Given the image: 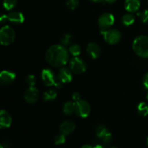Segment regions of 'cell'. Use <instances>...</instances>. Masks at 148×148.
Here are the masks:
<instances>
[{
  "label": "cell",
  "instance_id": "33",
  "mask_svg": "<svg viewBox=\"0 0 148 148\" xmlns=\"http://www.w3.org/2000/svg\"><path fill=\"white\" fill-rule=\"evenodd\" d=\"M81 148H93V147H92L91 145H85L82 146Z\"/></svg>",
  "mask_w": 148,
  "mask_h": 148
},
{
  "label": "cell",
  "instance_id": "17",
  "mask_svg": "<svg viewBox=\"0 0 148 148\" xmlns=\"http://www.w3.org/2000/svg\"><path fill=\"white\" fill-rule=\"evenodd\" d=\"M75 103L68 101L65 103L63 107V112L66 116H71L75 113Z\"/></svg>",
  "mask_w": 148,
  "mask_h": 148
},
{
  "label": "cell",
  "instance_id": "18",
  "mask_svg": "<svg viewBox=\"0 0 148 148\" xmlns=\"http://www.w3.org/2000/svg\"><path fill=\"white\" fill-rule=\"evenodd\" d=\"M56 96L57 92L55 90H49L43 93V99L44 101H52L56 99Z\"/></svg>",
  "mask_w": 148,
  "mask_h": 148
},
{
  "label": "cell",
  "instance_id": "26",
  "mask_svg": "<svg viewBox=\"0 0 148 148\" xmlns=\"http://www.w3.org/2000/svg\"><path fill=\"white\" fill-rule=\"evenodd\" d=\"M64 134H61L59 135L56 136L54 139V143L56 145H60L64 144L65 142H66V137H65Z\"/></svg>",
  "mask_w": 148,
  "mask_h": 148
},
{
  "label": "cell",
  "instance_id": "38",
  "mask_svg": "<svg viewBox=\"0 0 148 148\" xmlns=\"http://www.w3.org/2000/svg\"><path fill=\"white\" fill-rule=\"evenodd\" d=\"M147 145L148 146V137L147 138Z\"/></svg>",
  "mask_w": 148,
  "mask_h": 148
},
{
  "label": "cell",
  "instance_id": "11",
  "mask_svg": "<svg viewBox=\"0 0 148 148\" xmlns=\"http://www.w3.org/2000/svg\"><path fill=\"white\" fill-rule=\"evenodd\" d=\"M16 78V75L12 72L4 70L0 74V82L2 85H9L12 83Z\"/></svg>",
  "mask_w": 148,
  "mask_h": 148
},
{
  "label": "cell",
  "instance_id": "22",
  "mask_svg": "<svg viewBox=\"0 0 148 148\" xmlns=\"http://www.w3.org/2000/svg\"><path fill=\"white\" fill-rule=\"evenodd\" d=\"M69 51L72 56H77L80 54L81 53V48L79 45L73 44L71 45L69 48Z\"/></svg>",
  "mask_w": 148,
  "mask_h": 148
},
{
  "label": "cell",
  "instance_id": "12",
  "mask_svg": "<svg viewBox=\"0 0 148 148\" xmlns=\"http://www.w3.org/2000/svg\"><path fill=\"white\" fill-rule=\"evenodd\" d=\"M87 53L92 59H98L101 53V49L98 43L91 42L87 46Z\"/></svg>",
  "mask_w": 148,
  "mask_h": 148
},
{
  "label": "cell",
  "instance_id": "3",
  "mask_svg": "<svg viewBox=\"0 0 148 148\" xmlns=\"http://www.w3.org/2000/svg\"><path fill=\"white\" fill-rule=\"evenodd\" d=\"M15 38V33L11 26L5 25L0 30V42L3 46H9Z\"/></svg>",
  "mask_w": 148,
  "mask_h": 148
},
{
  "label": "cell",
  "instance_id": "21",
  "mask_svg": "<svg viewBox=\"0 0 148 148\" xmlns=\"http://www.w3.org/2000/svg\"><path fill=\"white\" fill-rule=\"evenodd\" d=\"M107 132H108V131L104 125H99L95 129V134L100 139L102 138Z\"/></svg>",
  "mask_w": 148,
  "mask_h": 148
},
{
  "label": "cell",
  "instance_id": "14",
  "mask_svg": "<svg viewBox=\"0 0 148 148\" xmlns=\"http://www.w3.org/2000/svg\"><path fill=\"white\" fill-rule=\"evenodd\" d=\"M12 116L5 110H1L0 112V127L1 129H7L11 126Z\"/></svg>",
  "mask_w": 148,
  "mask_h": 148
},
{
  "label": "cell",
  "instance_id": "37",
  "mask_svg": "<svg viewBox=\"0 0 148 148\" xmlns=\"http://www.w3.org/2000/svg\"><path fill=\"white\" fill-rule=\"evenodd\" d=\"M146 98H147V101H148V92L147 93V95H146Z\"/></svg>",
  "mask_w": 148,
  "mask_h": 148
},
{
  "label": "cell",
  "instance_id": "31",
  "mask_svg": "<svg viewBox=\"0 0 148 148\" xmlns=\"http://www.w3.org/2000/svg\"><path fill=\"white\" fill-rule=\"evenodd\" d=\"M80 97L81 96H80V95H79V92H74L72 95V100H73V101H75V102L79 101V100H80Z\"/></svg>",
  "mask_w": 148,
  "mask_h": 148
},
{
  "label": "cell",
  "instance_id": "15",
  "mask_svg": "<svg viewBox=\"0 0 148 148\" xmlns=\"http://www.w3.org/2000/svg\"><path fill=\"white\" fill-rule=\"evenodd\" d=\"M76 129V125L74 122L71 121H65L60 125L59 127V131L61 134H63L64 135H69L71 134Z\"/></svg>",
  "mask_w": 148,
  "mask_h": 148
},
{
  "label": "cell",
  "instance_id": "24",
  "mask_svg": "<svg viewBox=\"0 0 148 148\" xmlns=\"http://www.w3.org/2000/svg\"><path fill=\"white\" fill-rule=\"evenodd\" d=\"M79 1V0H66V7L69 10H74L78 7Z\"/></svg>",
  "mask_w": 148,
  "mask_h": 148
},
{
  "label": "cell",
  "instance_id": "1",
  "mask_svg": "<svg viewBox=\"0 0 148 148\" xmlns=\"http://www.w3.org/2000/svg\"><path fill=\"white\" fill-rule=\"evenodd\" d=\"M46 59L51 66L62 67L68 62L69 53L62 45H53L46 51Z\"/></svg>",
  "mask_w": 148,
  "mask_h": 148
},
{
  "label": "cell",
  "instance_id": "7",
  "mask_svg": "<svg viewBox=\"0 0 148 148\" xmlns=\"http://www.w3.org/2000/svg\"><path fill=\"white\" fill-rule=\"evenodd\" d=\"M114 21H115L114 16L111 13L106 12L100 16L98 19V25L101 29L106 30L114 24Z\"/></svg>",
  "mask_w": 148,
  "mask_h": 148
},
{
  "label": "cell",
  "instance_id": "32",
  "mask_svg": "<svg viewBox=\"0 0 148 148\" xmlns=\"http://www.w3.org/2000/svg\"><path fill=\"white\" fill-rule=\"evenodd\" d=\"M105 1H106L107 3H108V4H113V3L116 2L117 0H105Z\"/></svg>",
  "mask_w": 148,
  "mask_h": 148
},
{
  "label": "cell",
  "instance_id": "5",
  "mask_svg": "<svg viewBox=\"0 0 148 148\" xmlns=\"http://www.w3.org/2000/svg\"><path fill=\"white\" fill-rule=\"evenodd\" d=\"M75 113L81 118H86L90 114V106L84 100H79V101L75 102Z\"/></svg>",
  "mask_w": 148,
  "mask_h": 148
},
{
  "label": "cell",
  "instance_id": "30",
  "mask_svg": "<svg viewBox=\"0 0 148 148\" xmlns=\"http://www.w3.org/2000/svg\"><path fill=\"white\" fill-rule=\"evenodd\" d=\"M143 85H144L145 88L146 89L148 90V72H147V73L145 75L144 77H143Z\"/></svg>",
  "mask_w": 148,
  "mask_h": 148
},
{
  "label": "cell",
  "instance_id": "35",
  "mask_svg": "<svg viewBox=\"0 0 148 148\" xmlns=\"http://www.w3.org/2000/svg\"><path fill=\"white\" fill-rule=\"evenodd\" d=\"M90 1H93V2H101V1H103V0H90Z\"/></svg>",
  "mask_w": 148,
  "mask_h": 148
},
{
  "label": "cell",
  "instance_id": "29",
  "mask_svg": "<svg viewBox=\"0 0 148 148\" xmlns=\"http://www.w3.org/2000/svg\"><path fill=\"white\" fill-rule=\"evenodd\" d=\"M142 21L144 23H148V9L143 11L141 14H140Z\"/></svg>",
  "mask_w": 148,
  "mask_h": 148
},
{
  "label": "cell",
  "instance_id": "8",
  "mask_svg": "<svg viewBox=\"0 0 148 148\" xmlns=\"http://www.w3.org/2000/svg\"><path fill=\"white\" fill-rule=\"evenodd\" d=\"M41 78L43 83L47 86H52L57 82L56 80V78L54 72L50 69H43L41 72Z\"/></svg>",
  "mask_w": 148,
  "mask_h": 148
},
{
  "label": "cell",
  "instance_id": "13",
  "mask_svg": "<svg viewBox=\"0 0 148 148\" xmlns=\"http://www.w3.org/2000/svg\"><path fill=\"white\" fill-rule=\"evenodd\" d=\"M7 20L14 24H21L24 22L25 17L22 12L18 11H12L6 15Z\"/></svg>",
  "mask_w": 148,
  "mask_h": 148
},
{
  "label": "cell",
  "instance_id": "28",
  "mask_svg": "<svg viewBox=\"0 0 148 148\" xmlns=\"http://www.w3.org/2000/svg\"><path fill=\"white\" fill-rule=\"evenodd\" d=\"M101 140H102L103 143H105V144H108V143H111V140H112V134H111V133H110L109 132H107Z\"/></svg>",
  "mask_w": 148,
  "mask_h": 148
},
{
  "label": "cell",
  "instance_id": "19",
  "mask_svg": "<svg viewBox=\"0 0 148 148\" xmlns=\"http://www.w3.org/2000/svg\"><path fill=\"white\" fill-rule=\"evenodd\" d=\"M134 20H135L134 16L132 14H131V13L124 14L122 17V19H121L122 23L125 26H130L134 23Z\"/></svg>",
  "mask_w": 148,
  "mask_h": 148
},
{
  "label": "cell",
  "instance_id": "20",
  "mask_svg": "<svg viewBox=\"0 0 148 148\" xmlns=\"http://www.w3.org/2000/svg\"><path fill=\"white\" fill-rule=\"evenodd\" d=\"M138 113L143 116H147L148 115V105L146 103L141 102L137 106Z\"/></svg>",
  "mask_w": 148,
  "mask_h": 148
},
{
  "label": "cell",
  "instance_id": "6",
  "mask_svg": "<svg viewBox=\"0 0 148 148\" xmlns=\"http://www.w3.org/2000/svg\"><path fill=\"white\" fill-rule=\"evenodd\" d=\"M69 66L70 69L74 73L82 74L86 71L87 66L85 61L78 56H74L69 62Z\"/></svg>",
  "mask_w": 148,
  "mask_h": 148
},
{
  "label": "cell",
  "instance_id": "39",
  "mask_svg": "<svg viewBox=\"0 0 148 148\" xmlns=\"http://www.w3.org/2000/svg\"><path fill=\"white\" fill-rule=\"evenodd\" d=\"M111 148H117L116 147H111Z\"/></svg>",
  "mask_w": 148,
  "mask_h": 148
},
{
  "label": "cell",
  "instance_id": "9",
  "mask_svg": "<svg viewBox=\"0 0 148 148\" xmlns=\"http://www.w3.org/2000/svg\"><path fill=\"white\" fill-rule=\"evenodd\" d=\"M24 98L30 104L35 103L39 98V91L36 88L29 87L24 93Z\"/></svg>",
  "mask_w": 148,
  "mask_h": 148
},
{
  "label": "cell",
  "instance_id": "36",
  "mask_svg": "<svg viewBox=\"0 0 148 148\" xmlns=\"http://www.w3.org/2000/svg\"><path fill=\"white\" fill-rule=\"evenodd\" d=\"M0 148H4V145H1V146H0Z\"/></svg>",
  "mask_w": 148,
  "mask_h": 148
},
{
  "label": "cell",
  "instance_id": "25",
  "mask_svg": "<svg viewBox=\"0 0 148 148\" xmlns=\"http://www.w3.org/2000/svg\"><path fill=\"white\" fill-rule=\"evenodd\" d=\"M71 39H72V36L70 33H65L61 38V43L64 46H68L70 43Z\"/></svg>",
  "mask_w": 148,
  "mask_h": 148
},
{
  "label": "cell",
  "instance_id": "23",
  "mask_svg": "<svg viewBox=\"0 0 148 148\" xmlns=\"http://www.w3.org/2000/svg\"><path fill=\"white\" fill-rule=\"evenodd\" d=\"M17 4V0H4L3 6L7 10H11L16 7Z\"/></svg>",
  "mask_w": 148,
  "mask_h": 148
},
{
  "label": "cell",
  "instance_id": "4",
  "mask_svg": "<svg viewBox=\"0 0 148 148\" xmlns=\"http://www.w3.org/2000/svg\"><path fill=\"white\" fill-rule=\"evenodd\" d=\"M105 41L108 44H116L119 43L121 38V34L116 29H108L101 31Z\"/></svg>",
  "mask_w": 148,
  "mask_h": 148
},
{
  "label": "cell",
  "instance_id": "16",
  "mask_svg": "<svg viewBox=\"0 0 148 148\" xmlns=\"http://www.w3.org/2000/svg\"><path fill=\"white\" fill-rule=\"evenodd\" d=\"M141 1L140 0H126L124 3L125 9L130 12H134L140 9Z\"/></svg>",
  "mask_w": 148,
  "mask_h": 148
},
{
  "label": "cell",
  "instance_id": "2",
  "mask_svg": "<svg viewBox=\"0 0 148 148\" xmlns=\"http://www.w3.org/2000/svg\"><path fill=\"white\" fill-rule=\"evenodd\" d=\"M134 53L143 58H148V37L146 36H137L132 43Z\"/></svg>",
  "mask_w": 148,
  "mask_h": 148
},
{
  "label": "cell",
  "instance_id": "10",
  "mask_svg": "<svg viewBox=\"0 0 148 148\" xmlns=\"http://www.w3.org/2000/svg\"><path fill=\"white\" fill-rule=\"evenodd\" d=\"M58 79L62 83H69L72 79V74L71 70L66 67H62L58 72Z\"/></svg>",
  "mask_w": 148,
  "mask_h": 148
},
{
  "label": "cell",
  "instance_id": "34",
  "mask_svg": "<svg viewBox=\"0 0 148 148\" xmlns=\"http://www.w3.org/2000/svg\"><path fill=\"white\" fill-rule=\"evenodd\" d=\"M93 148H105L103 147V146L101 145H95V147H93Z\"/></svg>",
  "mask_w": 148,
  "mask_h": 148
},
{
  "label": "cell",
  "instance_id": "27",
  "mask_svg": "<svg viewBox=\"0 0 148 148\" xmlns=\"http://www.w3.org/2000/svg\"><path fill=\"white\" fill-rule=\"evenodd\" d=\"M25 82L29 87H33L36 85V77L33 75H28L25 78Z\"/></svg>",
  "mask_w": 148,
  "mask_h": 148
}]
</instances>
